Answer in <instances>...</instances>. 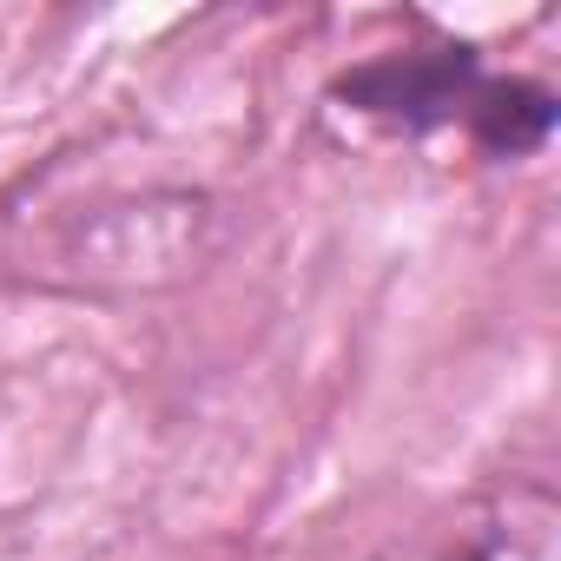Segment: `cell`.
Listing matches in <instances>:
<instances>
[{"instance_id":"cell-1","label":"cell","mask_w":561,"mask_h":561,"mask_svg":"<svg viewBox=\"0 0 561 561\" xmlns=\"http://www.w3.org/2000/svg\"><path fill=\"white\" fill-rule=\"evenodd\" d=\"M377 561H561V508L541 476H502L449 515L397 535Z\"/></svg>"}]
</instances>
